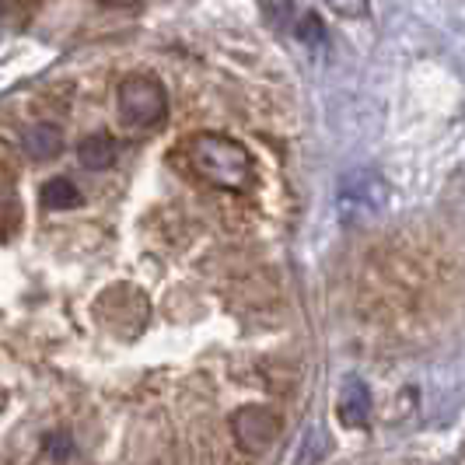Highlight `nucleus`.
I'll use <instances>...</instances> for the list:
<instances>
[{
  "mask_svg": "<svg viewBox=\"0 0 465 465\" xmlns=\"http://www.w3.org/2000/svg\"><path fill=\"white\" fill-rule=\"evenodd\" d=\"M179 162L186 164L196 179L207 186L242 193L256 179V162L245 151V143L224 137V134H196L179 147Z\"/></svg>",
  "mask_w": 465,
  "mask_h": 465,
  "instance_id": "f257e3e1",
  "label": "nucleus"
},
{
  "mask_svg": "<svg viewBox=\"0 0 465 465\" xmlns=\"http://www.w3.org/2000/svg\"><path fill=\"white\" fill-rule=\"evenodd\" d=\"M232 430L245 451H262L280 434V420L262 406H245L234 413Z\"/></svg>",
  "mask_w": 465,
  "mask_h": 465,
  "instance_id": "7ed1b4c3",
  "label": "nucleus"
},
{
  "mask_svg": "<svg viewBox=\"0 0 465 465\" xmlns=\"http://www.w3.org/2000/svg\"><path fill=\"white\" fill-rule=\"evenodd\" d=\"M119 113L134 126H158L168 113V94L164 84L151 74H134L119 84Z\"/></svg>",
  "mask_w": 465,
  "mask_h": 465,
  "instance_id": "f03ea898",
  "label": "nucleus"
},
{
  "mask_svg": "<svg viewBox=\"0 0 465 465\" xmlns=\"http://www.w3.org/2000/svg\"><path fill=\"white\" fill-rule=\"evenodd\" d=\"M116 154H119V143L109 134H92V137L81 140V147H77L81 164L92 168V172H105L109 164H116Z\"/></svg>",
  "mask_w": 465,
  "mask_h": 465,
  "instance_id": "20e7f679",
  "label": "nucleus"
},
{
  "mask_svg": "<svg viewBox=\"0 0 465 465\" xmlns=\"http://www.w3.org/2000/svg\"><path fill=\"white\" fill-rule=\"evenodd\" d=\"M60 147H64V137H60V130H56L53 123H39V126H32V130L25 134V151H28V158H35V162L56 158Z\"/></svg>",
  "mask_w": 465,
  "mask_h": 465,
  "instance_id": "423d86ee",
  "label": "nucleus"
},
{
  "mask_svg": "<svg viewBox=\"0 0 465 465\" xmlns=\"http://www.w3.org/2000/svg\"><path fill=\"white\" fill-rule=\"evenodd\" d=\"M294 32L302 35L304 43H322L326 39V32H322V22H319V15H312V11H302V22L294 25Z\"/></svg>",
  "mask_w": 465,
  "mask_h": 465,
  "instance_id": "6e6552de",
  "label": "nucleus"
},
{
  "mask_svg": "<svg viewBox=\"0 0 465 465\" xmlns=\"http://www.w3.org/2000/svg\"><path fill=\"white\" fill-rule=\"evenodd\" d=\"M336 11H340V15H364L368 7H364V4H353V7H350V4H336Z\"/></svg>",
  "mask_w": 465,
  "mask_h": 465,
  "instance_id": "1a4fd4ad",
  "label": "nucleus"
},
{
  "mask_svg": "<svg viewBox=\"0 0 465 465\" xmlns=\"http://www.w3.org/2000/svg\"><path fill=\"white\" fill-rule=\"evenodd\" d=\"M340 417L347 427H364L371 417V392L364 389V381H347L343 396H340Z\"/></svg>",
  "mask_w": 465,
  "mask_h": 465,
  "instance_id": "39448f33",
  "label": "nucleus"
},
{
  "mask_svg": "<svg viewBox=\"0 0 465 465\" xmlns=\"http://www.w3.org/2000/svg\"><path fill=\"white\" fill-rule=\"evenodd\" d=\"M4 15H7V7H0V18H4Z\"/></svg>",
  "mask_w": 465,
  "mask_h": 465,
  "instance_id": "9d476101",
  "label": "nucleus"
},
{
  "mask_svg": "<svg viewBox=\"0 0 465 465\" xmlns=\"http://www.w3.org/2000/svg\"><path fill=\"white\" fill-rule=\"evenodd\" d=\"M81 203H84V196L70 179H49L43 186V207L46 210H74Z\"/></svg>",
  "mask_w": 465,
  "mask_h": 465,
  "instance_id": "0eeeda50",
  "label": "nucleus"
}]
</instances>
